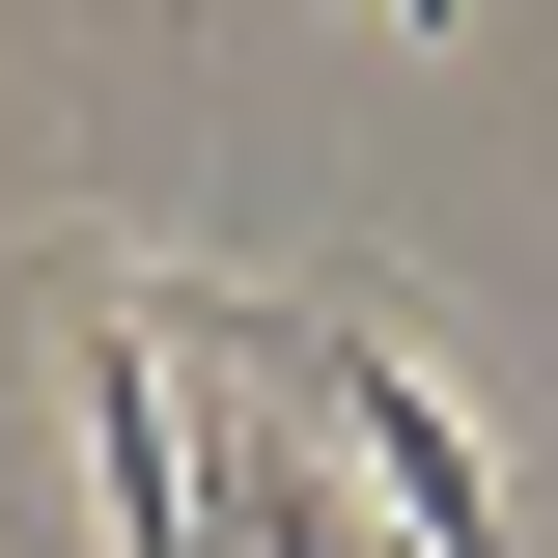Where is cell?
Listing matches in <instances>:
<instances>
[{"instance_id":"6da1fadb","label":"cell","mask_w":558,"mask_h":558,"mask_svg":"<svg viewBox=\"0 0 558 558\" xmlns=\"http://www.w3.org/2000/svg\"><path fill=\"white\" fill-rule=\"evenodd\" d=\"M279 307H307V391H336V447L391 475V531H418V558H531V502H502L475 391H447V336H418L391 279H279Z\"/></svg>"}]
</instances>
